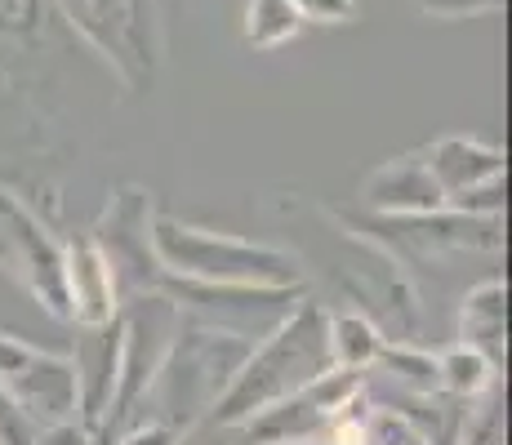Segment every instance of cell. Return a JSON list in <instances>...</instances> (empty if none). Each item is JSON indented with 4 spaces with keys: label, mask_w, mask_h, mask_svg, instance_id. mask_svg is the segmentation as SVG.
I'll use <instances>...</instances> for the list:
<instances>
[{
    "label": "cell",
    "mask_w": 512,
    "mask_h": 445,
    "mask_svg": "<svg viewBox=\"0 0 512 445\" xmlns=\"http://www.w3.org/2000/svg\"><path fill=\"white\" fill-rule=\"evenodd\" d=\"M383 330L370 321L366 312L326 308V352H330V370H348V374H366L383 352Z\"/></svg>",
    "instance_id": "cell-16"
},
{
    "label": "cell",
    "mask_w": 512,
    "mask_h": 445,
    "mask_svg": "<svg viewBox=\"0 0 512 445\" xmlns=\"http://www.w3.org/2000/svg\"><path fill=\"white\" fill-rule=\"evenodd\" d=\"M326 370H330L326 308L303 299L268 339H259L250 348V356L241 361L236 379L228 383V392L219 397V405L210 410L205 423H214V428H245L254 414H263L268 405L290 397V392L317 383Z\"/></svg>",
    "instance_id": "cell-1"
},
{
    "label": "cell",
    "mask_w": 512,
    "mask_h": 445,
    "mask_svg": "<svg viewBox=\"0 0 512 445\" xmlns=\"http://www.w3.org/2000/svg\"><path fill=\"white\" fill-rule=\"evenodd\" d=\"M419 9L428 18H477L504 9V0H419Z\"/></svg>",
    "instance_id": "cell-24"
},
{
    "label": "cell",
    "mask_w": 512,
    "mask_h": 445,
    "mask_svg": "<svg viewBox=\"0 0 512 445\" xmlns=\"http://www.w3.org/2000/svg\"><path fill=\"white\" fill-rule=\"evenodd\" d=\"M179 437H183V432L165 428V423L139 419V423H130L125 432H116V441H112V445H179Z\"/></svg>",
    "instance_id": "cell-25"
},
{
    "label": "cell",
    "mask_w": 512,
    "mask_h": 445,
    "mask_svg": "<svg viewBox=\"0 0 512 445\" xmlns=\"http://www.w3.org/2000/svg\"><path fill=\"white\" fill-rule=\"evenodd\" d=\"M161 294H170L179 316L210 330L236 334L245 343L268 339L272 330L308 299V285H201L161 276Z\"/></svg>",
    "instance_id": "cell-7"
},
{
    "label": "cell",
    "mask_w": 512,
    "mask_h": 445,
    "mask_svg": "<svg viewBox=\"0 0 512 445\" xmlns=\"http://www.w3.org/2000/svg\"><path fill=\"white\" fill-rule=\"evenodd\" d=\"M63 285H67V316L76 330H98L121 316V285L94 236L63 241Z\"/></svg>",
    "instance_id": "cell-11"
},
{
    "label": "cell",
    "mask_w": 512,
    "mask_h": 445,
    "mask_svg": "<svg viewBox=\"0 0 512 445\" xmlns=\"http://www.w3.org/2000/svg\"><path fill=\"white\" fill-rule=\"evenodd\" d=\"M361 445H432V441L423 437V428H415L406 414L379 410V405H374L370 419H366V437H361Z\"/></svg>",
    "instance_id": "cell-20"
},
{
    "label": "cell",
    "mask_w": 512,
    "mask_h": 445,
    "mask_svg": "<svg viewBox=\"0 0 512 445\" xmlns=\"http://www.w3.org/2000/svg\"><path fill=\"white\" fill-rule=\"evenodd\" d=\"M36 437H41V423L18 410L14 397L0 388V445H36Z\"/></svg>",
    "instance_id": "cell-22"
},
{
    "label": "cell",
    "mask_w": 512,
    "mask_h": 445,
    "mask_svg": "<svg viewBox=\"0 0 512 445\" xmlns=\"http://www.w3.org/2000/svg\"><path fill=\"white\" fill-rule=\"evenodd\" d=\"M94 245L103 250L121 285V303L134 294L161 290V263L152 250V201L143 187H116L103 210V223L94 227Z\"/></svg>",
    "instance_id": "cell-10"
},
{
    "label": "cell",
    "mask_w": 512,
    "mask_h": 445,
    "mask_svg": "<svg viewBox=\"0 0 512 445\" xmlns=\"http://www.w3.org/2000/svg\"><path fill=\"white\" fill-rule=\"evenodd\" d=\"M36 445H90V428L85 423H54V428H41Z\"/></svg>",
    "instance_id": "cell-26"
},
{
    "label": "cell",
    "mask_w": 512,
    "mask_h": 445,
    "mask_svg": "<svg viewBox=\"0 0 512 445\" xmlns=\"http://www.w3.org/2000/svg\"><path fill=\"white\" fill-rule=\"evenodd\" d=\"M339 219L370 245H379L397 263H437L446 254H499L504 250V219H472L459 210H432V214H401V219H379V214H348Z\"/></svg>",
    "instance_id": "cell-6"
},
{
    "label": "cell",
    "mask_w": 512,
    "mask_h": 445,
    "mask_svg": "<svg viewBox=\"0 0 512 445\" xmlns=\"http://www.w3.org/2000/svg\"><path fill=\"white\" fill-rule=\"evenodd\" d=\"M76 36L121 76L130 94H152L165 67V23L156 0H54Z\"/></svg>",
    "instance_id": "cell-4"
},
{
    "label": "cell",
    "mask_w": 512,
    "mask_h": 445,
    "mask_svg": "<svg viewBox=\"0 0 512 445\" xmlns=\"http://www.w3.org/2000/svg\"><path fill=\"white\" fill-rule=\"evenodd\" d=\"M450 210L472 214V219H504V178H490V183L472 187V192L455 196Z\"/></svg>",
    "instance_id": "cell-21"
},
{
    "label": "cell",
    "mask_w": 512,
    "mask_h": 445,
    "mask_svg": "<svg viewBox=\"0 0 512 445\" xmlns=\"http://www.w3.org/2000/svg\"><path fill=\"white\" fill-rule=\"evenodd\" d=\"M455 445H504V383H490L464 405Z\"/></svg>",
    "instance_id": "cell-19"
},
{
    "label": "cell",
    "mask_w": 512,
    "mask_h": 445,
    "mask_svg": "<svg viewBox=\"0 0 512 445\" xmlns=\"http://www.w3.org/2000/svg\"><path fill=\"white\" fill-rule=\"evenodd\" d=\"M303 27L299 9L290 0H245V41L254 49H277L285 41H294Z\"/></svg>",
    "instance_id": "cell-18"
},
{
    "label": "cell",
    "mask_w": 512,
    "mask_h": 445,
    "mask_svg": "<svg viewBox=\"0 0 512 445\" xmlns=\"http://www.w3.org/2000/svg\"><path fill=\"white\" fill-rule=\"evenodd\" d=\"M152 250L161 276L201 285H308V267L281 245L245 241L232 232L179 223L170 214H152Z\"/></svg>",
    "instance_id": "cell-3"
},
{
    "label": "cell",
    "mask_w": 512,
    "mask_h": 445,
    "mask_svg": "<svg viewBox=\"0 0 512 445\" xmlns=\"http://www.w3.org/2000/svg\"><path fill=\"white\" fill-rule=\"evenodd\" d=\"M0 272H9L32 303L54 321H67V285H63V241L23 196L0 187Z\"/></svg>",
    "instance_id": "cell-8"
},
{
    "label": "cell",
    "mask_w": 512,
    "mask_h": 445,
    "mask_svg": "<svg viewBox=\"0 0 512 445\" xmlns=\"http://www.w3.org/2000/svg\"><path fill=\"white\" fill-rule=\"evenodd\" d=\"M116 321H121V374H116L112 410H107V419L90 432L98 445H112L116 432H121L125 423H134V414H139V405L147 397V388H152L156 370H161L165 352H170L174 330H179L183 316L174 308L170 294L147 290V294L125 299Z\"/></svg>",
    "instance_id": "cell-5"
},
{
    "label": "cell",
    "mask_w": 512,
    "mask_h": 445,
    "mask_svg": "<svg viewBox=\"0 0 512 445\" xmlns=\"http://www.w3.org/2000/svg\"><path fill=\"white\" fill-rule=\"evenodd\" d=\"M495 379H499L495 365H490L481 352L464 348V343H455V348H446L437 356V392L441 397L472 401L477 392H486Z\"/></svg>",
    "instance_id": "cell-17"
},
{
    "label": "cell",
    "mask_w": 512,
    "mask_h": 445,
    "mask_svg": "<svg viewBox=\"0 0 512 445\" xmlns=\"http://www.w3.org/2000/svg\"><path fill=\"white\" fill-rule=\"evenodd\" d=\"M423 161H428L437 187L446 192V205L455 196L472 192V187L490 183V178H504V147L486 143V138L472 134H446L432 147H423Z\"/></svg>",
    "instance_id": "cell-13"
},
{
    "label": "cell",
    "mask_w": 512,
    "mask_h": 445,
    "mask_svg": "<svg viewBox=\"0 0 512 445\" xmlns=\"http://www.w3.org/2000/svg\"><path fill=\"white\" fill-rule=\"evenodd\" d=\"M361 214H379V219H401V214H432L446 210V192L437 187L423 152H406L383 161L379 170L366 174L357 192Z\"/></svg>",
    "instance_id": "cell-12"
},
{
    "label": "cell",
    "mask_w": 512,
    "mask_h": 445,
    "mask_svg": "<svg viewBox=\"0 0 512 445\" xmlns=\"http://www.w3.org/2000/svg\"><path fill=\"white\" fill-rule=\"evenodd\" d=\"M81 348H76V383H81V423L98 428L112 410L116 397V374H121V321L98 325V330H81Z\"/></svg>",
    "instance_id": "cell-14"
},
{
    "label": "cell",
    "mask_w": 512,
    "mask_h": 445,
    "mask_svg": "<svg viewBox=\"0 0 512 445\" xmlns=\"http://www.w3.org/2000/svg\"><path fill=\"white\" fill-rule=\"evenodd\" d=\"M459 343L481 352L495 370H504L508 356V285L499 276L472 285L459 308Z\"/></svg>",
    "instance_id": "cell-15"
},
{
    "label": "cell",
    "mask_w": 512,
    "mask_h": 445,
    "mask_svg": "<svg viewBox=\"0 0 512 445\" xmlns=\"http://www.w3.org/2000/svg\"><path fill=\"white\" fill-rule=\"evenodd\" d=\"M321 445H334V441H321Z\"/></svg>",
    "instance_id": "cell-27"
},
{
    "label": "cell",
    "mask_w": 512,
    "mask_h": 445,
    "mask_svg": "<svg viewBox=\"0 0 512 445\" xmlns=\"http://www.w3.org/2000/svg\"><path fill=\"white\" fill-rule=\"evenodd\" d=\"M254 343L236 339V334L210 330V325H196V321H179L174 330V343L165 352L161 370H156L152 388L134 414L152 423H165L174 432H187L196 423L210 419V410L219 405V397L228 392V383L236 379L241 361L250 356Z\"/></svg>",
    "instance_id": "cell-2"
},
{
    "label": "cell",
    "mask_w": 512,
    "mask_h": 445,
    "mask_svg": "<svg viewBox=\"0 0 512 445\" xmlns=\"http://www.w3.org/2000/svg\"><path fill=\"white\" fill-rule=\"evenodd\" d=\"M0 388L41 428L72 419L81 423V383H76L72 356L36 348L23 334L0 330Z\"/></svg>",
    "instance_id": "cell-9"
},
{
    "label": "cell",
    "mask_w": 512,
    "mask_h": 445,
    "mask_svg": "<svg viewBox=\"0 0 512 445\" xmlns=\"http://www.w3.org/2000/svg\"><path fill=\"white\" fill-rule=\"evenodd\" d=\"M299 9L303 23H352L357 18V0H290Z\"/></svg>",
    "instance_id": "cell-23"
}]
</instances>
